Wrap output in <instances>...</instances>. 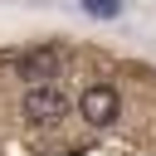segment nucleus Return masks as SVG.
<instances>
[{
	"mask_svg": "<svg viewBox=\"0 0 156 156\" xmlns=\"http://www.w3.org/2000/svg\"><path fill=\"white\" fill-rule=\"evenodd\" d=\"M15 73H20L29 88L54 83V78L63 73V49H58V44H34V49H24V54L15 58Z\"/></svg>",
	"mask_w": 156,
	"mask_h": 156,
	"instance_id": "2",
	"label": "nucleus"
},
{
	"mask_svg": "<svg viewBox=\"0 0 156 156\" xmlns=\"http://www.w3.org/2000/svg\"><path fill=\"white\" fill-rule=\"evenodd\" d=\"M20 112H24V122H34V127H58V122L68 117V93H63L58 83L24 88V102H20Z\"/></svg>",
	"mask_w": 156,
	"mask_h": 156,
	"instance_id": "1",
	"label": "nucleus"
},
{
	"mask_svg": "<svg viewBox=\"0 0 156 156\" xmlns=\"http://www.w3.org/2000/svg\"><path fill=\"white\" fill-rule=\"evenodd\" d=\"M78 5H83L93 20H117V15H122V0H78Z\"/></svg>",
	"mask_w": 156,
	"mask_h": 156,
	"instance_id": "4",
	"label": "nucleus"
},
{
	"mask_svg": "<svg viewBox=\"0 0 156 156\" xmlns=\"http://www.w3.org/2000/svg\"><path fill=\"white\" fill-rule=\"evenodd\" d=\"M78 112H83V122H93V127H112L117 112H122V98H117L112 83H93V88H83Z\"/></svg>",
	"mask_w": 156,
	"mask_h": 156,
	"instance_id": "3",
	"label": "nucleus"
}]
</instances>
